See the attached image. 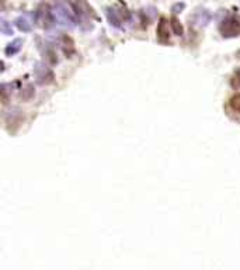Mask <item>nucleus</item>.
I'll return each instance as SVG.
<instances>
[{"mask_svg":"<svg viewBox=\"0 0 240 270\" xmlns=\"http://www.w3.org/2000/svg\"><path fill=\"white\" fill-rule=\"evenodd\" d=\"M51 10H52V14H54L55 23H58V24L65 27V28H73L76 25V23H77L72 7L68 3L62 1V0L56 1L54 9H51Z\"/></svg>","mask_w":240,"mask_h":270,"instance_id":"obj_1","label":"nucleus"},{"mask_svg":"<svg viewBox=\"0 0 240 270\" xmlns=\"http://www.w3.org/2000/svg\"><path fill=\"white\" fill-rule=\"evenodd\" d=\"M72 9L74 16H76V21L80 25L87 24L89 30L93 28V24H92V17L94 16L93 13V9L89 6V3L86 0H72Z\"/></svg>","mask_w":240,"mask_h":270,"instance_id":"obj_2","label":"nucleus"},{"mask_svg":"<svg viewBox=\"0 0 240 270\" xmlns=\"http://www.w3.org/2000/svg\"><path fill=\"white\" fill-rule=\"evenodd\" d=\"M219 33L222 37L235 38L240 36V17L236 13L228 14L219 24Z\"/></svg>","mask_w":240,"mask_h":270,"instance_id":"obj_3","label":"nucleus"},{"mask_svg":"<svg viewBox=\"0 0 240 270\" xmlns=\"http://www.w3.org/2000/svg\"><path fill=\"white\" fill-rule=\"evenodd\" d=\"M34 75H36L37 83L38 85H51L55 79L52 69L48 68L45 63L42 62H38L36 63V68H34Z\"/></svg>","mask_w":240,"mask_h":270,"instance_id":"obj_4","label":"nucleus"},{"mask_svg":"<svg viewBox=\"0 0 240 270\" xmlns=\"http://www.w3.org/2000/svg\"><path fill=\"white\" fill-rule=\"evenodd\" d=\"M36 21L39 27H42L45 30L54 27V24H55L54 14H52V10L49 9L48 6H39L38 7V10L36 12Z\"/></svg>","mask_w":240,"mask_h":270,"instance_id":"obj_5","label":"nucleus"},{"mask_svg":"<svg viewBox=\"0 0 240 270\" xmlns=\"http://www.w3.org/2000/svg\"><path fill=\"white\" fill-rule=\"evenodd\" d=\"M107 17L108 21L114 27L121 28L127 20H129L131 14L128 13V10H121V9H115V7H110V9H107Z\"/></svg>","mask_w":240,"mask_h":270,"instance_id":"obj_6","label":"nucleus"},{"mask_svg":"<svg viewBox=\"0 0 240 270\" xmlns=\"http://www.w3.org/2000/svg\"><path fill=\"white\" fill-rule=\"evenodd\" d=\"M211 19H212V17H211V13L208 12L206 9L200 7V9H195V10H194L191 17H190V23H191L192 27L204 28V27H206V25L209 24Z\"/></svg>","mask_w":240,"mask_h":270,"instance_id":"obj_7","label":"nucleus"},{"mask_svg":"<svg viewBox=\"0 0 240 270\" xmlns=\"http://www.w3.org/2000/svg\"><path fill=\"white\" fill-rule=\"evenodd\" d=\"M157 38L160 42H168L170 39V31H168V21L166 17H162L157 24Z\"/></svg>","mask_w":240,"mask_h":270,"instance_id":"obj_8","label":"nucleus"},{"mask_svg":"<svg viewBox=\"0 0 240 270\" xmlns=\"http://www.w3.org/2000/svg\"><path fill=\"white\" fill-rule=\"evenodd\" d=\"M14 24H16V27H17L20 31H23V33H30V31L33 30V23H31L25 16H20L18 19H16Z\"/></svg>","mask_w":240,"mask_h":270,"instance_id":"obj_9","label":"nucleus"},{"mask_svg":"<svg viewBox=\"0 0 240 270\" xmlns=\"http://www.w3.org/2000/svg\"><path fill=\"white\" fill-rule=\"evenodd\" d=\"M23 47V39H20V38H17V39H14L13 42H10L6 49H4V52H6V55L7 57H13V55H16L20 49Z\"/></svg>","mask_w":240,"mask_h":270,"instance_id":"obj_10","label":"nucleus"},{"mask_svg":"<svg viewBox=\"0 0 240 270\" xmlns=\"http://www.w3.org/2000/svg\"><path fill=\"white\" fill-rule=\"evenodd\" d=\"M170 25H171V30H173V33H174L176 36L181 37V36L184 34V27H183L180 20H179L176 16H173V19H171V21H170Z\"/></svg>","mask_w":240,"mask_h":270,"instance_id":"obj_11","label":"nucleus"},{"mask_svg":"<svg viewBox=\"0 0 240 270\" xmlns=\"http://www.w3.org/2000/svg\"><path fill=\"white\" fill-rule=\"evenodd\" d=\"M34 97V87L31 85H27V86L20 92V98H23L24 101H28L31 98Z\"/></svg>","mask_w":240,"mask_h":270,"instance_id":"obj_12","label":"nucleus"},{"mask_svg":"<svg viewBox=\"0 0 240 270\" xmlns=\"http://www.w3.org/2000/svg\"><path fill=\"white\" fill-rule=\"evenodd\" d=\"M229 106L236 111V113H239L240 114V93H238V95H235V96L230 97V100H229Z\"/></svg>","mask_w":240,"mask_h":270,"instance_id":"obj_13","label":"nucleus"},{"mask_svg":"<svg viewBox=\"0 0 240 270\" xmlns=\"http://www.w3.org/2000/svg\"><path fill=\"white\" fill-rule=\"evenodd\" d=\"M230 85L233 89H239L240 87V69H238L235 75L232 76V79H230Z\"/></svg>","mask_w":240,"mask_h":270,"instance_id":"obj_14","label":"nucleus"},{"mask_svg":"<svg viewBox=\"0 0 240 270\" xmlns=\"http://www.w3.org/2000/svg\"><path fill=\"white\" fill-rule=\"evenodd\" d=\"M0 30L6 34V36H10L13 34L12 28H10V24L7 21H0Z\"/></svg>","mask_w":240,"mask_h":270,"instance_id":"obj_15","label":"nucleus"},{"mask_svg":"<svg viewBox=\"0 0 240 270\" xmlns=\"http://www.w3.org/2000/svg\"><path fill=\"white\" fill-rule=\"evenodd\" d=\"M184 7H185L184 3H176V4L171 7V12H173V14H179V13H181L184 10Z\"/></svg>","mask_w":240,"mask_h":270,"instance_id":"obj_16","label":"nucleus"}]
</instances>
